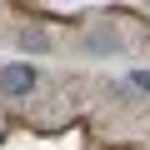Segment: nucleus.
<instances>
[{"mask_svg":"<svg viewBox=\"0 0 150 150\" xmlns=\"http://www.w3.org/2000/svg\"><path fill=\"white\" fill-rule=\"evenodd\" d=\"M0 90L5 95H30L35 90V65H5L0 70Z\"/></svg>","mask_w":150,"mask_h":150,"instance_id":"1","label":"nucleus"},{"mask_svg":"<svg viewBox=\"0 0 150 150\" xmlns=\"http://www.w3.org/2000/svg\"><path fill=\"white\" fill-rule=\"evenodd\" d=\"M20 50L45 55V50H50V35H45V30H20Z\"/></svg>","mask_w":150,"mask_h":150,"instance_id":"2","label":"nucleus"},{"mask_svg":"<svg viewBox=\"0 0 150 150\" xmlns=\"http://www.w3.org/2000/svg\"><path fill=\"white\" fill-rule=\"evenodd\" d=\"M130 85H140V90H150V70H135V75H130Z\"/></svg>","mask_w":150,"mask_h":150,"instance_id":"3","label":"nucleus"}]
</instances>
